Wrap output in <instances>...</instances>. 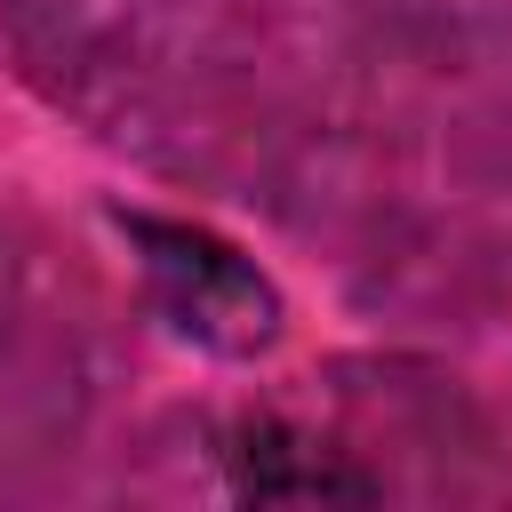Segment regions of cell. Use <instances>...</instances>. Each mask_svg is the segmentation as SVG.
Instances as JSON below:
<instances>
[{
	"label": "cell",
	"instance_id": "cell-1",
	"mask_svg": "<svg viewBox=\"0 0 512 512\" xmlns=\"http://www.w3.org/2000/svg\"><path fill=\"white\" fill-rule=\"evenodd\" d=\"M120 224L136 232L152 296L184 336H200L216 352H264L280 336V296L232 240H216L200 224H168V216H120Z\"/></svg>",
	"mask_w": 512,
	"mask_h": 512
},
{
	"label": "cell",
	"instance_id": "cell-2",
	"mask_svg": "<svg viewBox=\"0 0 512 512\" xmlns=\"http://www.w3.org/2000/svg\"><path fill=\"white\" fill-rule=\"evenodd\" d=\"M224 464H232V488H240V496H376V480H368L360 464H344V456H336L328 440H312V432H288L280 416L232 424Z\"/></svg>",
	"mask_w": 512,
	"mask_h": 512
}]
</instances>
